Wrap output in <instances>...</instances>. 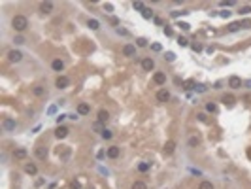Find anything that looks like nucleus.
Here are the masks:
<instances>
[{
  "mask_svg": "<svg viewBox=\"0 0 251 189\" xmlns=\"http://www.w3.org/2000/svg\"><path fill=\"white\" fill-rule=\"evenodd\" d=\"M55 85H57L59 89H66V87L70 85V79L66 78V76H59V78H57V82H55Z\"/></svg>",
  "mask_w": 251,
  "mask_h": 189,
  "instance_id": "39448f33",
  "label": "nucleus"
},
{
  "mask_svg": "<svg viewBox=\"0 0 251 189\" xmlns=\"http://www.w3.org/2000/svg\"><path fill=\"white\" fill-rule=\"evenodd\" d=\"M117 32H119V34H123V36H127V34H128V32H127L125 29H117Z\"/></svg>",
  "mask_w": 251,
  "mask_h": 189,
  "instance_id": "a18cd8bd",
  "label": "nucleus"
},
{
  "mask_svg": "<svg viewBox=\"0 0 251 189\" xmlns=\"http://www.w3.org/2000/svg\"><path fill=\"white\" fill-rule=\"evenodd\" d=\"M178 44H179L181 47H187V46H189V40L183 38V36H179V38H178Z\"/></svg>",
  "mask_w": 251,
  "mask_h": 189,
  "instance_id": "a878e982",
  "label": "nucleus"
},
{
  "mask_svg": "<svg viewBox=\"0 0 251 189\" xmlns=\"http://www.w3.org/2000/svg\"><path fill=\"white\" fill-rule=\"evenodd\" d=\"M153 82H155L157 85H164V83H166V74H163V72H155Z\"/></svg>",
  "mask_w": 251,
  "mask_h": 189,
  "instance_id": "6e6552de",
  "label": "nucleus"
},
{
  "mask_svg": "<svg viewBox=\"0 0 251 189\" xmlns=\"http://www.w3.org/2000/svg\"><path fill=\"white\" fill-rule=\"evenodd\" d=\"M151 49H153V51H163V46H160V44H151Z\"/></svg>",
  "mask_w": 251,
  "mask_h": 189,
  "instance_id": "473e14b6",
  "label": "nucleus"
},
{
  "mask_svg": "<svg viewBox=\"0 0 251 189\" xmlns=\"http://www.w3.org/2000/svg\"><path fill=\"white\" fill-rule=\"evenodd\" d=\"M174 150H176V142H174V140H168L166 144H164V153H166V155L174 153Z\"/></svg>",
  "mask_w": 251,
  "mask_h": 189,
  "instance_id": "ddd939ff",
  "label": "nucleus"
},
{
  "mask_svg": "<svg viewBox=\"0 0 251 189\" xmlns=\"http://www.w3.org/2000/svg\"><path fill=\"white\" fill-rule=\"evenodd\" d=\"M25 172L30 174V176H34V174L38 172V168H36V165H32V163H26L25 165Z\"/></svg>",
  "mask_w": 251,
  "mask_h": 189,
  "instance_id": "2eb2a0df",
  "label": "nucleus"
},
{
  "mask_svg": "<svg viewBox=\"0 0 251 189\" xmlns=\"http://www.w3.org/2000/svg\"><path fill=\"white\" fill-rule=\"evenodd\" d=\"M132 8H134V10H140V11H143V10H145L143 2H134V4H132Z\"/></svg>",
  "mask_w": 251,
  "mask_h": 189,
  "instance_id": "c85d7f7f",
  "label": "nucleus"
},
{
  "mask_svg": "<svg viewBox=\"0 0 251 189\" xmlns=\"http://www.w3.org/2000/svg\"><path fill=\"white\" fill-rule=\"evenodd\" d=\"M164 59H166L168 62L176 61V53H172V51H166V55H164Z\"/></svg>",
  "mask_w": 251,
  "mask_h": 189,
  "instance_id": "cd10ccee",
  "label": "nucleus"
},
{
  "mask_svg": "<svg viewBox=\"0 0 251 189\" xmlns=\"http://www.w3.org/2000/svg\"><path fill=\"white\" fill-rule=\"evenodd\" d=\"M55 112H57V106H49V110H47V114H51V115H53V114H55Z\"/></svg>",
  "mask_w": 251,
  "mask_h": 189,
  "instance_id": "a19ab883",
  "label": "nucleus"
},
{
  "mask_svg": "<svg viewBox=\"0 0 251 189\" xmlns=\"http://www.w3.org/2000/svg\"><path fill=\"white\" fill-rule=\"evenodd\" d=\"M191 47H193V51H202V47H200V46H198V44H193V46H191Z\"/></svg>",
  "mask_w": 251,
  "mask_h": 189,
  "instance_id": "ea45409f",
  "label": "nucleus"
},
{
  "mask_svg": "<svg viewBox=\"0 0 251 189\" xmlns=\"http://www.w3.org/2000/svg\"><path fill=\"white\" fill-rule=\"evenodd\" d=\"M164 34L166 36H174V30L170 29V26H164Z\"/></svg>",
  "mask_w": 251,
  "mask_h": 189,
  "instance_id": "e433bc0d",
  "label": "nucleus"
},
{
  "mask_svg": "<svg viewBox=\"0 0 251 189\" xmlns=\"http://www.w3.org/2000/svg\"><path fill=\"white\" fill-rule=\"evenodd\" d=\"M87 26H91V30H98V29H100V23H98L96 19H89L87 21Z\"/></svg>",
  "mask_w": 251,
  "mask_h": 189,
  "instance_id": "aec40b11",
  "label": "nucleus"
},
{
  "mask_svg": "<svg viewBox=\"0 0 251 189\" xmlns=\"http://www.w3.org/2000/svg\"><path fill=\"white\" fill-rule=\"evenodd\" d=\"M198 189H213V183H212V182H208V180H204V182H200Z\"/></svg>",
  "mask_w": 251,
  "mask_h": 189,
  "instance_id": "412c9836",
  "label": "nucleus"
},
{
  "mask_svg": "<svg viewBox=\"0 0 251 189\" xmlns=\"http://www.w3.org/2000/svg\"><path fill=\"white\" fill-rule=\"evenodd\" d=\"M64 117H66V115H59V117H57V123H59V125H61V123H62V121H64Z\"/></svg>",
  "mask_w": 251,
  "mask_h": 189,
  "instance_id": "c03bdc74",
  "label": "nucleus"
},
{
  "mask_svg": "<svg viewBox=\"0 0 251 189\" xmlns=\"http://www.w3.org/2000/svg\"><path fill=\"white\" fill-rule=\"evenodd\" d=\"M13 42H15V44H25V38H23V36H15Z\"/></svg>",
  "mask_w": 251,
  "mask_h": 189,
  "instance_id": "c9c22d12",
  "label": "nucleus"
},
{
  "mask_svg": "<svg viewBox=\"0 0 251 189\" xmlns=\"http://www.w3.org/2000/svg\"><path fill=\"white\" fill-rule=\"evenodd\" d=\"M36 157H38V159H46V157H47V150H46V147H42V146L36 147Z\"/></svg>",
  "mask_w": 251,
  "mask_h": 189,
  "instance_id": "a211bd4d",
  "label": "nucleus"
},
{
  "mask_svg": "<svg viewBox=\"0 0 251 189\" xmlns=\"http://www.w3.org/2000/svg\"><path fill=\"white\" fill-rule=\"evenodd\" d=\"M100 136L104 138V140H110L111 138V130H108V129H102V132H100Z\"/></svg>",
  "mask_w": 251,
  "mask_h": 189,
  "instance_id": "393cba45",
  "label": "nucleus"
},
{
  "mask_svg": "<svg viewBox=\"0 0 251 189\" xmlns=\"http://www.w3.org/2000/svg\"><path fill=\"white\" fill-rule=\"evenodd\" d=\"M51 66H53V70H57V72H61L62 68H64V62H62L61 59H55L51 62Z\"/></svg>",
  "mask_w": 251,
  "mask_h": 189,
  "instance_id": "f3484780",
  "label": "nucleus"
},
{
  "mask_svg": "<svg viewBox=\"0 0 251 189\" xmlns=\"http://www.w3.org/2000/svg\"><path fill=\"white\" fill-rule=\"evenodd\" d=\"M240 26H242L240 23H232L230 26H228V30H230V32H234V30H238V29H240Z\"/></svg>",
  "mask_w": 251,
  "mask_h": 189,
  "instance_id": "72a5a7b5",
  "label": "nucleus"
},
{
  "mask_svg": "<svg viewBox=\"0 0 251 189\" xmlns=\"http://www.w3.org/2000/svg\"><path fill=\"white\" fill-rule=\"evenodd\" d=\"M68 132H70V130L66 129V127H61V125H59V127H57V130H55V136L61 140V138H66V136H68Z\"/></svg>",
  "mask_w": 251,
  "mask_h": 189,
  "instance_id": "9d476101",
  "label": "nucleus"
},
{
  "mask_svg": "<svg viewBox=\"0 0 251 189\" xmlns=\"http://www.w3.org/2000/svg\"><path fill=\"white\" fill-rule=\"evenodd\" d=\"M51 10H53V2H42V4H40V11L49 13Z\"/></svg>",
  "mask_w": 251,
  "mask_h": 189,
  "instance_id": "dca6fc26",
  "label": "nucleus"
},
{
  "mask_svg": "<svg viewBox=\"0 0 251 189\" xmlns=\"http://www.w3.org/2000/svg\"><path fill=\"white\" fill-rule=\"evenodd\" d=\"M2 127H4V130H15V127H17V123L13 119H10V117H6L2 121Z\"/></svg>",
  "mask_w": 251,
  "mask_h": 189,
  "instance_id": "0eeeda50",
  "label": "nucleus"
},
{
  "mask_svg": "<svg viewBox=\"0 0 251 189\" xmlns=\"http://www.w3.org/2000/svg\"><path fill=\"white\" fill-rule=\"evenodd\" d=\"M89 112H91V108H89V104H85V102H81V104L78 106V114L79 115H87Z\"/></svg>",
  "mask_w": 251,
  "mask_h": 189,
  "instance_id": "4468645a",
  "label": "nucleus"
},
{
  "mask_svg": "<svg viewBox=\"0 0 251 189\" xmlns=\"http://www.w3.org/2000/svg\"><path fill=\"white\" fill-rule=\"evenodd\" d=\"M108 119H110V114H108L106 110H100V112H98V121H100V123H106Z\"/></svg>",
  "mask_w": 251,
  "mask_h": 189,
  "instance_id": "6ab92c4d",
  "label": "nucleus"
},
{
  "mask_svg": "<svg viewBox=\"0 0 251 189\" xmlns=\"http://www.w3.org/2000/svg\"><path fill=\"white\" fill-rule=\"evenodd\" d=\"M249 11H251V8H249V6H244V8H242V11H240V13H249Z\"/></svg>",
  "mask_w": 251,
  "mask_h": 189,
  "instance_id": "79ce46f5",
  "label": "nucleus"
},
{
  "mask_svg": "<svg viewBox=\"0 0 251 189\" xmlns=\"http://www.w3.org/2000/svg\"><path fill=\"white\" fill-rule=\"evenodd\" d=\"M206 110H208L210 114H215V112H217V104H213V102H208V104H206Z\"/></svg>",
  "mask_w": 251,
  "mask_h": 189,
  "instance_id": "5701e85b",
  "label": "nucleus"
},
{
  "mask_svg": "<svg viewBox=\"0 0 251 189\" xmlns=\"http://www.w3.org/2000/svg\"><path fill=\"white\" fill-rule=\"evenodd\" d=\"M223 102H228V104H232V102H234V97H230V94H228V97H223Z\"/></svg>",
  "mask_w": 251,
  "mask_h": 189,
  "instance_id": "f704fd0d",
  "label": "nucleus"
},
{
  "mask_svg": "<svg viewBox=\"0 0 251 189\" xmlns=\"http://www.w3.org/2000/svg\"><path fill=\"white\" fill-rule=\"evenodd\" d=\"M142 68L145 70V72H151V70L155 68V61H153V59H149V57L142 59Z\"/></svg>",
  "mask_w": 251,
  "mask_h": 189,
  "instance_id": "7ed1b4c3",
  "label": "nucleus"
},
{
  "mask_svg": "<svg viewBox=\"0 0 251 189\" xmlns=\"http://www.w3.org/2000/svg\"><path fill=\"white\" fill-rule=\"evenodd\" d=\"M13 155H15V159H26V155H29V151H26L25 147H17V150L13 151Z\"/></svg>",
  "mask_w": 251,
  "mask_h": 189,
  "instance_id": "f8f14e48",
  "label": "nucleus"
},
{
  "mask_svg": "<svg viewBox=\"0 0 251 189\" xmlns=\"http://www.w3.org/2000/svg\"><path fill=\"white\" fill-rule=\"evenodd\" d=\"M119 147L117 146H111V147H108V157H110V159H117L119 157Z\"/></svg>",
  "mask_w": 251,
  "mask_h": 189,
  "instance_id": "9b49d317",
  "label": "nucleus"
},
{
  "mask_svg": "<svg viewBox=\"0 0 251 189\" xmlns=\"http://www.w3.org/2000/svg\"><path fill=\"white\" fill-rule=\"evenodd\" d=\"M189 146H191V147L198 146V138H196V136H191V138H189Z\"/></svg>",
  "mask_w": 251,
  "mask_h": 189,
  "instance_id": "2f4dec72",
  "label": "nucleus"
},
{
  "mask_svg": "<svg viewBox=\"0 0 251 189\" xmlns=\"http://www.w3.org/2000/svg\"><path fill=\"white\" fill-rule=\"evenodd\" d=\"M11 26L17 30V32H23L26 26H29V21H26L25 15H15V17L11 19Z\"/></svg>",
  "mask_w": 251,
  "mask_h": 189,
  "instance_id": "f257e3e1",
  "label": "nucleus"
},
{
  "mask_svg": "<svg viewBox=\"0 0 251 189\" xmlns=\"http://www.w3.org/2000/svg\"><path fill=\"white\" fill-rule=\"evenodd\" d=\"M32 93L36 94V97H42V94H43V93H46V89H43V87H42V85H36V87L32 89Z\"/></svg>",
  "mask_w": 251,
  "mask_h": 189,
  "instance_id": "4be33fe9",
  "label": "nucleus"
},
{
  "mask_svg": "<svg viewBox=\"0 0 251 189\" xmlns=\"http://www.w3.org/2000/svg\"><path fill=\"white\" fill-rule=\"evenodd\" d=\"M123 55L125 57H134L136 55V47H134L132 44H125L123 46Z\"/></svg>",
  "mask_w": 251,
  "mask_h": 189,
  "instance_id": "20e7f679",
  "label": "nucleus"
},
{
  "mask_svg": "<svg viewBox=\"0 0 251 189\" xmlns=\"http://www.w3.org/2000/svg\"><path fill=\"white\" fill-rule=\"evenodd\" d=\"M104 10H106V11H111V10H113V6H111V4H106Z\"/></svg>",
  "mask_w": 251,
  "mask_h": 189,
  "instance_id": "37998d69",
  "label": "nucleus"
},
{
  "mask_svg": "<svg viewBox=\"0 0 251 189\" xmlns=\"http://www.w3.org/2000/svg\"><path fill=\"white\" fill-rule=\"evenodd\" d=\"M178 26H181L183 30H189V29H191V25H189V23H179Z\"/></svg>",
  "mask_w": 251,
  "mask_h": 189,
  "instance_id": "58836bf2",
  "label": "nucleus"
},
{
  "mask_svg": "<svg viewBox=\"0 0 251 189\" xmlns=\"http://www.w3.org/2000/svg\"><path fill=\"white\" fill-rule=\"evenodd\" d=\"M138 170H140V172H147V170H149V163H142L138 166Z\"/></svg>",
  "mask_w": 251,
  "mask_h": 189,
  "instance_id": "7c9ffc66",
  "label": "nucleus"
},
{
  "mask_svg": "<svg viewBox=\"0 0 251 189\" xmlns=\"http://www.w3.org/2000/svg\"><path fill=\"white\" fill-rule=\"evenodd\" d=\"M157 100H159V102H166V100H170V93L166 91V89H160V91L157 93Z\"/></svg>",
  "mask_w": 251,
  "mask_h": 189,
  "instance_id": "1a4fd4ad",
  "label": "nucleus"
},
{
  "mask_svg": "<svg viewBox=\"0 0 251 189\" xmlns=\"http://www.w3.org/2000/svg\"><path fill=\"white\" fill-rule=\"evenodd\" d=\"M142 17H143V19H151V17H153V11H151L149 8H145V10L142 11Z\"/></svg>",
  "mask_w": 251,
  "mask_h": 189,
  "instance_id": "b1692460",
  "label": "nucleus"
},
{
  "mask_svg": "<svg viewBox=\"0 0 251 189\" xmlns=\"http://www.w3.org/2000/svg\"><path fill=\"white\" fill-rule=\"evenodd\" d=\"M195 89H196L198 93H204V91H206V87H204V85H200V83H198V85H195Z\"/></svg>",
  "mask_w": 251,
  "mask_h": 189,
  "instance_id": "4c0bfd02",
  "label": "nucleus"
},
{
  "mask_svg": "<svg viewBox=\"0 0 251 189\" xmlns=\"http://www.w3.org/2000/svg\"><path fill=\"white\" fill-rule=\"evenodd\" d=\"M8 59H10V62H19L21 59H23V53L17 51V49H11V51L8 53Z\"/></svg>",
  "mask_w": 251,
  "mask_h": 189,
  "instance_id": "f03ea898",
  "label": "nucleus"
},
{
  "mask_svg": "<svg viewBox=\"0 0 251 189\" xmlns=\"http://www.w3.org/2000/svg\"><path fill=\"white\" fill-rule=\"evenodd\" d=\"M198 119H200V121H206L208 117H206V114H198Z\"/></svg>",
  "mask_w": 251,
  "mask_h": 189,
  "instance_id": "49530a36",
  "label": "nucleus"
},
{
  "mask_svg": "<svg viewBox=\"0 0 251 189\" xmlns=\"http://www.w3.org/2000/svg\"><path fill=\"white\" fill-rule=\"evenodd\" d=\"M132 189H147V185L143 182H134L132 183Z\"/></svg>",
  "mask_w": 251,
  "mask_h": 189,
  "instance_id": "bb28decb",
  "label": "nucleus"
},
{
  "mask_svg": "<svg viewBox=\"0 0 251 189\" xmlns=\"http://www.w3.org/2000/svg\"><path fill=\"white\" fill-rule=\"evenodd\" d=\"M228 87L240 89V87H242V79L238 78V76H230V78H228Z\"/></svg>",
  "mask_w": 251,
  "mask_h": 189,
  "instance_id": "423d86ee",
  "label": "nucleus"
},
{
  "mask_svg": "<svg viewBox=\"0 0 251 189\" xmlns=\"http://www.w3.org/2000/svg\"><path fill=\"white\" fill-rule=\"evenodd\" d=\"M136 44H138V47H145V46H147V40H145V38H138Z\"/></svg>",
  "mask_w": 251,
  "mask_h": 189,
  "instance_id": "c756f323",
  "label": "nucleus"
}]
</instances>
